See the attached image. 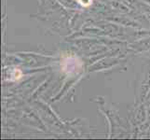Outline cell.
<instances>
[{
    "label": "cell",
    "instance_id": "obj_1",
    "mask_svg": "<svg viewBox=\"0 0 150 140\" xmlns=\"http://www.w3.org/2000/svg\"><path fill=\"white\" fill-rule=\"evenodd\" d=\"M79 2L82 5V6H84V7L90 6V5L92 3L91 0H79Z\"/></svg>",
    "mask_w": 150,
    "mask_h": 140
}]
</instances>
